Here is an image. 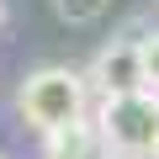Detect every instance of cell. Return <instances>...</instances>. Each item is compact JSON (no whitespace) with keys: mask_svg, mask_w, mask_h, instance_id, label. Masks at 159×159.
<instances>
[{"mask_svg":"<svg viewBox=\"0 0 159 159\" xmlns=\"http://www.w3.org/2000/svg\"><path fill=\"white\" fill-rule=\"evenodd\" d=\"M16 111L32 133L53 138V133H69L80 122H90V80L80 69H64V64H48V69H32L16 90Z\"/></svg>","mask_w":159,"mask_h":159,"instance_id":"cell-1","label":"cell"},{"mask_svg":"<svg viewBox=\"0 0 159 159\" xmlns=\"http://www.w3.org/2000/svg\"><path fill=\"white\" fill-rule=\"evenodd\" d=\"M96 127L111 143L117 159H148L159 143V96L154 90H133V96H111L96 106Z\"/></svg>","mask_w":159,"mask_h":159,"instance_id":"cell-2","label":"cell"},{"mask_svg":"<svg viewBox=\"0 0 159 159\" xmlns=\"http://www.w3.org/2000/svg\"><path fill=\"white\" fill-rule=\"evenodd\" d=\"M143 37H148V32L133 27V32L111 37V43L96 53V64H90V85L101 90V101L143 90Z\"/></svg>","mask_w":159,"mask_h":159,"instance_id":"cell-3","label":"cell"},{"mask_svg":"<svg viewBox=\"0 0 159 159\" xmlns=\"http://www.w3.org/2000/svg\"><path fill=\"white\" fill-rule=\"evenodd\" d=\"M43 159H117V154H111V143L101 138L96 122H80V127H69V133L43 138Z\"/></svg>","mask_w":159,"mask_h":159,"instance_id":"cell-4","label":"cell"},{"mask_svg":"<svg viewBox=\"0 0 159 159\" xmlns=\"http://www.w3.org/2000/svg\"><path fill=\"white\" fill-rule=\"evenodd\" d=\"M48 6H53V16H58V21H69V27H90V21H101V16H106L111 0H48Z\"/></svg>","mask_w":159,"mask_h":159,"instance_id":"cell-5","label":"cell"},{"mask_svg":"<svg viewBox=\"0 0 159 159\" xmlns=\"http://www.w3.org/2000/svg\"><path fill=\"white\" fill-rule=\"evenodd\" d=\"M143 90L159 96V27L143 37Z\"/></svg>","mask_w":159,"mask_h":159,"instance_id":"cell-6","label":"cell"},{"mask_svg":"<svg viewBox=\"0 0 159 159\" xmlns=\"http://www.w3.org/2000/svg\"><path fill=\"white\" fill-rule=\"evenodd\" d=\"M148 159H159V143H154V154H148Z\"/></svg>","mask_w":159,"mask_h":159,"instance_id":"cell-7","label":"cell"},{"mask_svg":"<svg viewBox=\"0 0 159 159\" xmlns=\"http://www.w3.org/2000/svg\"><path fill=\"white\" fill-rule=\"evenodd\" d=\"M0 27H6V11H0Z\"/></svg>","mask_w":159,"mask_h":159,"instance_id":"cell-8","label":"cell"}]
</instances>
